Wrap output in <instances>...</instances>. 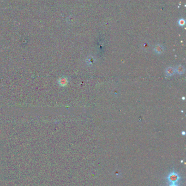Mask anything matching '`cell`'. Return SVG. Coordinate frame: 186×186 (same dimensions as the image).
<instances>
[{"label":"cell","instance_id":"cell-7","mask_svg":"<svg viewBox=\"0 0 186 186\" xmlns=\"http://www.w3.org/2000/svg\"><path fill=\"white\" fill-rule=\"evenodd\" d=\"M169 186H178L177 184H170Z\"/></svg>","mask_w":186,"mask_h":186},{"label":"cell","instance_id":"cell-3","mask_svg":"<svg viewBox=\"0 0 186 186\" xmlns=\"http://www.w3.org/2000/svg\"><path fill=\"white\" fill-rule=\"evenodd\" d=\"M166 74L168 76H171L175 74V70L172 67H168L166 70Z\"/></svg>","mask_w":186,"mask_h":186},{"label":"cell","instance_id":"cell-4","mask_svg":"<svg viewBox=\"0 0 186 186\" xmlns=\"http://www.w3.org/2000/svg\"><path fill=\"white\" fill-rule=\"evenodd\" d=\"M155 52L157 53H161L163 52V47L160 45H158L155 47Z\"/></svg>","mask_w":186,"mask_h":186},{"label":"cell","instance_id":"cell-2","mask_svg":"<svg viewBox=\"0 0 186 186\" xmlns=\"http://www.w3.org/2000/svg\"><path fill=\"white\" fill-rule=\"evenodd\" d=\"M59 83L62 87L66 86L68 83V80L66 77H62L59 80Z\"/></svg>","mask_w":186,"mask_h":186},{"label":"cell","instance_id":"cell-6","mask_svg":"<svg viewBox=\"0 0 186 186\" xmlns=\"http://www.w3.org/2000/svg\"><path fill=\"white\" fill-rule=\"evenodd\" d=\"M179 23H180V25H183V24H184L185 23V21L184 20H181L179 21Z\"/></svg>","mask_w":186,"mask_h":186},{"label":"cell","instance_id":"cell-1","mask_svg":"<svg viewBox=\"0 0 186 186\" xmlns=\"http://www.w3.org/2000/svg\"><path fill=\"white\" fill-rule=\"evenodd\" d=\"M167 180L170 184H177L181 180V177L177 173L172 171L168 174Z\"/></svg>","mask_w":186,"mask_h":186},{"label":"cell","instance_id":"cell-5","mask_svg":"<svg viewBox=\"0 0 186 186\" xmlns=\"http://www.w3.org/2000/svg\"><path fill=\"white\" fill-rule=\"evenodd\" d=\"M185 69L184 67L182 66V65H179V66H178L177 67L176 71L178 74H182L185 72Z\"/></svg>","mask_w":186,"mask_h":186}]
</instances>
